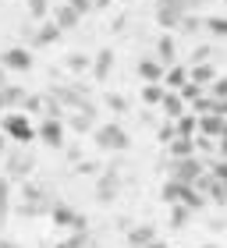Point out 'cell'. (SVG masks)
I'll list each match as a JSON object with an SVG mask.
<instances>
[{
	"label": "cell",
	"instance_id": "obj_1",
	"mask_svg": "<svg viewBox=\"0 0 227 248\" xmlns=\"http://www.w3.org/2000/svg\"><path fill=\"white\" fill-rule=\"evenodd\" d=\"M53 209V199L47 195V188L43 185H21V202H18V217H25V220H36L43 217V213H50Z\"/></svg>",
	"mask_w": 227,
	"mask_h": 248
},
{
	"label": "cell",
	"instance_id": "obj_2",
	"mask_svg": "<svg viewBox=\"0 0 227 248\" xmlns=\"http://www.w3.org/2000/svg\"><path fill=\"white\" fill-rule=\"evenodd\" d=\"M93 142H96V149H103V153H124L131 145V135L124 131L117 121H107V124H96Z\"/></svg>",
	"mask_w": 227,
	"mask_h": 248
},
{
	"label": "cell",
	"instance_id": "obj_3",
	"mask_svg": "<svg viewBox=\"0 0 227 248\" xmlns=\"http://www.w3.org/2000/svg\"><path fill=\"white\" fill-rule=\"evenodd\" d=\"M195 7H199V0H156V25L160 29H178Z\"/></svg>",
	"mask_w": 227,
	"mask_h": 248
},
{
	"label": "cell",
	"instance_id": "obj_4",
	"mask_svg": "<svg viewBox=\"0 0 227 248\" xmlns=\"http://www.w3.org/2000/svg\"><path fill=\"white\" fill-rule=\"evenodd\" d=\"M36 170V156L29 153V145H18L4 156V177L7 181H29V174Z\"/></svg>",
	"mask_w": 227,
	"mask_h": 248
},
{
	"label": "cell",
	"instance_id": "obj_5",
	"mask_svg": "<svg viewBox=\"0 0 227 248\" xmlns=\"http://www.w3.org/2000/svg\"><path fill=\"white\" fill-rule=\"evenodd\" d=\"M0 131H4L7 139H15L18 145H29L32 139H36V124L29 121V114H21V110H11V114H4V121H0Z\"/></svg>",
	"mask_w": 227,
	"mask_h": 248
},
{
	"label": "cell",
	"instance_id": "obj_6",
	"mask_svg": "<svg viewBox=\"0 0 227 248\" xmlns=\"http://www.w3.org/2000/svg\"><path fill=\"white\" fill-rule=\"evenodd\" d=\"M202 174H206V163H202L199 156H185V160H170V181H181V185H195Z\"/></svg>",
	"mask_w": 227,
	"mask_h": 248
},
{
	"label": "cell",
	"instance_id": "obj_7",
	"mask_svg": "<svg viewBox=\"0 0 227 248\" xmlns=\"http://www.w3.org/2000/svg\"><path fill=\"white\" fill-rule=\"evenodd\" d=\"M121 195V174H117V167H107L103 174L96 177V191H93V199L99 202V206H110L114 199Z\"/></svg>",
	"mask_w": 227,
	"mask_h": 248
},
{
	"label": "cell",
	"instance_id": "obj_8",
	"mask_svg": "<svg viewBox=\"0 0 227 248\" xmlns=\"http://www.w3.org/2000/svg\"><path fill=\"white\" fill-rule=\"evenodd\" d=\"M36 139L43 145H50V149H64V121L57 117H43L36 124Z\"/></svg>",
	"mask_w": 227,
	"mask_h": 248
},
{
	"label": "cell",
	"instance_id": "obj_9",
	"mask_svg": "<svg viewBox=\"0 0 227 248\" xmlns=\"http://www.w3.org/2000/svg\"><path fill=\"white\" fill-rule=\"evenodd\" d=\"M0 67H4V71H29L32 67L29 46H7L4 53H0Z\"/></svg>",
	"mask_w": 227,
	"mask_h": 248
},
{
	"label": "cell",
	"instance_id": "obj_10",
	"mask_svg": "<svg viewBox=\"0 0 227 248\" xmlns=\"http://www.w3.org/2000/svg\"><path fill=\"white\" fill-rule=\"evenodd\" d=\"M82 217L78 209H71L67 202H53V209H50V223L53 227H61V231H75V220Z\"/></svg>",
	"mask_w": 227,
	"mask_h": 248
},
{
	"label": "cell",
	"instance_id": "obj_11",
	"mask_svg": "<svg viewBox=\"0 0 227 248\" xmlns=\"http://www.w3.org/2000/svg\"><path fill=\"white\" fill-rule=\"evenodd\" d=\"M163 71H167V67L156 61V57L139 61V78H142V85H160V82H163Z\"/></svg>",
	"mask_w": 227,
	"mask_h": 248
},
{
	"label": "cell",
	"instance_id": "obj_12",
	"mask_svg": "<svg viewBox=\"0 0 227 248\" xmlns=\"http://www.w3.org/2000/svg\"><path fill=\"white\" fill-rule=\"evenodd\" d=\"M156 61H160L163 67H174V64H178V43H174L170 32L156 39Z\"/></svg>",
	"mask_w": 227,
	"mask_h": 248
},
{
	"label": "cell",
	"instance_id": "obj_13",
	"mask_svg": "<svg viewBox=\"0 0 227 248\" xmlns=\"http://www.w3.org/2000/svg\"><path fill=\"white\" fill-rule=\"evenodd\" d=\"M25 89H21V85H0V110H7V114H11V110H15V107H21V103H25Z\"/></svg>",
	"mask_w": 227,
	"mask_h": 248
},
{
	"label": "cell",
	"instance_id": "obj_14",
	"mask_svg": "<svg viewBox=\"0 0 227 248\" xmlns=\"http://www.w3.org/2000/svg\"><path fill=\"white\" fill-rule=\"evenodd\" d=\"M153 241H156V227H153V223H135V227L128 231V245L131 248H146Z\"/></svg>",
	"mask_w": 227,
	"mask_h": 248
},
{
	"label": "cell",
	"instance_id": "obj_15",
	"mask_svg": "<svg viewBox=\"0 0 227 248\" xmlns=\"http://www.w3.org/2000/svg\"><path fill=\"white\" fill-rule=\"evenodd\" d=\"M192 185H181V181H163V188H160V199L167 202V206H181V202H185V191H188Z\"/></svg>",
	"mask_w": 227,
	"mask_h": 248
},
{
	"label": "cell",
	"instance_id": "obj_16",
	"mask_svg": "<svg viewBox=\"0 0 227 248\" xmlns=\"http://www.w3.org/2000/svg\"><path fill=\"white\" fill-rule=\"evenodd\" d=\"M61 39V29H57V21H39V29H36V36H32V46H50V43Z\"/></svg>",
	"mask_w": 227,
	"mask_h": 248
},
{
	"label": "cell",
	"instance_id": "obj_17",
	"mask_svg": "<svg viewBox=\"0 0 227 248\" xmlns=\"http://www.w3.org/2000/svg\"><path fill=\"white\" fill-rule=\"evenodd\" d=\"M110 67H114V50L103 46V50L96 53V61H93V78H96V82H107V78H110Z\"/></svg>",
	"mask_w": 227,
	"mask_h": 248
},
{
	"label": "cell",
	"instance_id": "obj_18",
	"mask_svg": "<svg viewBox=\"0 0 227 248\" xmlns=\"http://www.w3.org/2000/svg\"><path fill=\"white\" fill-rule=\"evenodd\" d=\"M199 135H206V139H224V117L220 114H202L199 117Z\"/></svg>",
	"mask_w": 227,
	"mask_h": 248
},
{
	"label": "cell",
	"instance_id": "obj_19",
	"mask_svg": "<svg viewBox=\"0 0 227 248\" xmlns=\"http://www.w3.org/2000/svg\"><path fill=\"white\" fill-rule=\"evenodd\" d=\"M53 21H57V29H75L78 25V21H82V15H78V11L75 7H67V4H57L53 7Z\"/></svg>",
	"mask_w": 227,
	"mask_h": 248
},
{
	"label": "cell",
	"instance_id": "obj_20",
	"mask_svg": "<svg viewBox=\"0 0 227 248\" xmlns=\"http://www.w3.org/2000/svg\"><path fill=\"white\" fill-rule=\"evenodd\" d=\"M160 110H163V117H167V121H178V117H185V99H181L178 93H170V89H167V96H163Z\"/></svg>",
	"mask_w": 227,
	"mask_h": 248
},
{
	"label": "cell",
	"instance_id": "obj_21",
	"mask_svg": "<svg viewBox=\"0 0 227 248\" xmlns=\"http://www.w3.org/2000/svg\"><path fill=\"white\" fill-rule=\"evenodd\" d=\"M188 82L192 85H213V82H217V67H213V64H195V67H192V71H188Z\"/></svg>",
	"mask_w": 227,
	"mask_h": 248
},
{
	"label": "cell",
	"instance_id": "obj_22",
	"mask_svg": "<svg viewBox=\"0 0 227 248\" xmlns=\"http://www.w3.org/2000/svg\"><path fill=\"white\" fill-rule=\"evenodd\" d=\"M185 82H188V67L174 64V67H167V71H163V89H170V93H178Z\"/></svg>",
	"mask_w": 227,
	"mask_h": 248
},
{
	"label": "cell",
	"instance_id": "obj_23",
	"mask_svg": "<svg viewBox=\"0 0 227 248\" xmlns=\"http://www.w3.org/2000/svg\"><path fill=\"white\" fill-rule=\"evenodd\" d=\"M167 149H170V160H185V156H195V139H181V135H178V139L170 142Z\"/></svg>",
	"mask_w": 227,
	"mask_h": 248
},
{
	"label": "cell",
	"instance_id": "obj_24",
	"mask_svg": "<svg viewBox=\"0 0 227 248\" xmlns=\"http://www.w3.org/2000/svg\"><path fill=\"white\" fill-rule=\"evenodd\" d=\"M174 128H178L181 139H195V135H199V117L195 114H185V117L174 121Z\"/></svg>",
	"mask_w": 227,
	"mask_h": 248
},
{
	"label": "cell",
	"instance_id": "obj_25",
	"mask_svg": "<svg viewBox=\"0 0 227 248\" xmlns=\"http://www.w3.org/2000/svg\"><path fill=\"white\" fill-rule=\"evenodd\" d=\"M163 96H167L163 85H142V103H146V107H160Z\"/></svg>",
	"mask_w": 227,
	"mask_h": 248
},
{
	"label": "cell",
	"instance_id": "obj_26",
	"mask_svg": "<svg viewBox=\"0 0 227 248\" xmlns=\"http://www.w3.org/2000/svg\"><path fill=\"white\" fill-rule=\"evenodd\" d=\"M25 11H29L32 21H47V15H50V0H25Z\"/></svg>",
	"mask_w": 227,
	"mask_h": 248
},
{
	"label": "cell",
	"instance_id": "obj_27",
	"mask_svg": "<svg viewBox=\"0 0 227 248\" xmlns=\"http://www.w3.org/2000/svg\"><path fill=\"white\" fill-rule=\"evenodd\" d=\"M11 217V181L0 177V223Z\"/></svg>",
	"mask_w": 227,
	"mask_h": 248
},
{
	"label": "cell",
	"instance_id": "obj_28",
	"mask_svg": "<svg viewBox=\"0 0 227 248\" xmlns=\"http://www.w3.org/2000/svg\"><path fill=\"white\" fill-rule=\"evenodd\" d=\"M188 220H192V209L188 206H170V227H174V231L188 227Z\"/></svg>",
	"mask_w": 227,
	"mask_h": 248
},
{
	"label": "cell",
	"instance_id": "obj_29",
	"mask_svg": "<svg viewBox=\"0 0 227 248\" xmlns=\"http://www.w3.org/2000/svg\"><path fill=\"white\" fill-rule=\"evenodd\" d=\"M64 64H67V71H75V75H82L85 67H93V61H89L85 53H67V57H64Z\"/></svg>",
	"mask_w": 227,
	"mask_h": 248
},
{
	"label": "cell",
	"instance_id": "obj_30",
	"mask_svg": "<svg viewBox=\"0 0 227 248\" xmlns=\"http://www.w3.org/2000/svg\"><path fill=\"white\" fill-rule=\"evenodd\" d=\"M103 103H107V110H110V114H124V110H128V99H124L121 93H107V99H103Z\"/></svg>",
	"mask_w": 227,
	"mask_h": 248
},
{
	"label": "cell",
	"instance_id": "obj_31",
	"mask_svg": "<svg viewBox=\"0 0 227 248\" xmlns=\"http://www.w3.org/2000/svg\"><path fill=\"white\" fill-rule=\"evenodd\" d=\"M43 107H47V96H25L21 114H43Z\"/></svg>",
	"mask_w": 227,
	"mask_h": 248
},
{
	"label": "cell",
	"instance_id": "obj_32",
	"mask_svg": "<svg viewBox=\"0 0 227 248\" xmlns=\"http://www.w3.org/2000/svg\"><path fill=\"white\" fill-rule=\"evenodd\" d=\"M156 139H160L163 145H170V142H174V139H178V128H174V121H163L160 128H156Z\"/></svg>",
	"mask_w": 227,
	"mask_h": 248
},
{
	"label": "cell",
	"instance_id": "obj_33",
	"mask_svg": "<svg viewBox=\"0 0 227 248\" xmlns=\"http://www.w3.org/2000/svg\"><path fill=\"white\" fill-rule=\"evenodd\" d=\"M178 96L185 99V103H195V99L202 96V89H199V85H192V82H185V85L178 89Z\"/></svg>",
	"mask_w": 227,
	"mask_h": 248
},
{
	"label": "cell",
	"instance_id": "obj_34",
	"mask_svg": "<svg viewBox=\"0 0 227 248\" xmlns=\"http://www.w3.org/2000/svg\"><path fill=\"white\" fill-rule=\"evenodd\" d=\"M178 29H181V32H185V36H195V32L202 29V21H199L195 15H188V18H185V21H181V25H178Z\"/></svg>",
	"mask_w": 227,
	"mask_h": 248
},
{
	"label": "cell",
	"instance_id": "obj_35",
	"mask_svg": "<svg viewBox=\"0 0 227 248\" xmlns=\"http://www.w3.org/2000/svg\"><path fill=\"white\" fill-rule=\"evenodd\" d=\"M206 29L213 36H227V18H206Z\"/></svg>",
	"mask_w": 227,
	"mask_h": 248
},
{
	"label": "cell",
	"instance_id": "obj_36",
	"mask_svg": "<svg viewBox=\"0 0 227 248\" xmlns=\"http://www.w3.org/2000/svg\"><path fill=\"white\" fill-rule=\"evenodd\" d=\"M75 170H78V174L96 177V174H99V163H93V160H78V163H75Z\"/></svg>",
	"mask_w": 227,
	"mask_h": 248
},
{
	"label": "cell",
	"instance_id": "obj_37",
	"mask_svg": "<svg viewBox=\"0 0 227 248\" xmlns=\"http://www.w3.org/2000/svg\"><path fill=\"white\" fill-rule=\"evenodd\" d=\"M210 174H213V177H217V181H220V185H227V160H217V163H213V167H210Z\"/></svg>",
	"mask_w": 227,
	"mask_h": 248
},
{
	"label": "cell",
	"instance_id": "obj_38",
	"mask_svg": "<svg viewBox=\"0 0 227 248\" xmlns=\"http://www.w3.org/2000/svg\"><path fill=\"white\" fill-rule=\"evenodd\" d=\"M195 64H210V46H195L192 50V67Z\"/></svg>",
	"mask_w": 227,
	"mask_h": 248
},
{
	"label": "cell",
	"instance_id": "obj_39",
	"mask_svg": "<svg viewBox=\"0 0 227 248\" xmlns=\"http://www.w3.org/2000/svg\"><path fill=\"white\" fill-rule=\"evenodd\" d=\"M64 4H67V7H75L78 15H82V18L89 15V11H93V0H64Z\"/></svg>",
	"mask_w": 227,
	"mask_h": 248
},
{
	"label": "cell",
	"instance_id": "obj_40",
	"mask_svg": "<svg viewBox=\"0 0 227 248\" xmlns=\"http://www.w3.org/2000/svg\"><path fill=\"white\" fill-rule=\"evenodd\" d=\"M213 99H227V78H217V82H213Z\"/></svg>",
	"mask_w": 227,
	"mask_h": 248
},
{
	"label": "cell",
	"instance_id": "obj_41",
	"mask_svg": "<svg viewBox=\"0 0 227 248\" xmlns=\"http://www.w3.org/2000/svg\"><path fill=\"white\" fill-rule=\"evenodd\" d=\"M0 248H21V241H15V238H4V234H0Z\"/></svg>",
	"mask_w": 227,
	"mask_h": 248
},
{
	"label": "cell",
	"instance_id": "obj_42",
	"mask_svg": "<svg viewBox=\"0 0 227 248\" xmlns=\"http://www.w3.org/2000/svg\"><path fill=\"white\" fill-rule=\"evenodd\" d=\"M213 114H220V117H227V99H217V110Z\"/></svg>",
	"mask_w": 227,
	"mask_h": 248
},
{
	"label": "cell",
	"instance_id": "obj_43",
	"mask_svg": "<svg viewBox=\"0 0 227 248\" xmlns=\"http://www.w3.org/2000/svg\"><path fill=\"white\" fill-rule=\"evenodd\" d=\"M7 156V139H4V131H0V160Z\"/></svg>",
	"mask_w": 227,
	"mask_h": 248
},
{
	"label": "cell",
	"instance_id": "obj_44",
	"mask_svg": "<svg viewBox=\"0 0 227 248\" xmlns=\"http://www.w3.org/2000/svg\"><path fill=\"white\" fill-rule=\"evenodd\" d=\"M220 160H227V139H220Z\"/></svg>",
	"mask_w": 227,
	"mask_h": 248
},
{
	"label": "cell",
	"instance_id": "obj_45",
	"mask_svg": "<svg viewBox=\"0 0 227 248\" xmlns=\"http://www.w3.org/2000/svg\"><path fill=\"white\" fill-rule=\"evenodd\" d=\"M146 248H167V245H163V241H160V238H156V241H153V245H146Z\"/></svg>",
	"mask_w": 227,
	"mask_h": 248
},
{
	"label": "cell",
	"instance_id": "obj_46",
	"mask_svg": "<svg viewBox=\"0 0 227 248\" xmlns=\"http://www.w3.org/2000/svg\"><path fill=\"white\" fill-rule=\"evenodd\" d=\"M110 4V0H93V7H107Z\"/></svg>",
	"mask_w": 227,
	"mask_h": 248
},
{
	"label": "cell",
	"instance_id": "obj_47",
	"mask_svg": "<svg viewBox=\"0 0 227 248\" xmlns=\"http://www.w3.org/2000/svg\"><path fill=\"white\" fill-rule=\"evenodd\" d=\"M0 85H7V75H4V67H0Z\"/></svg>",
	"mask_w": 227,
	"mask_h": 248
},
{
	"label": "cell",
	"instance_id": "obj_48",
	"mask_svg": "<svg viewBox=\"0 0 227 248\" xmlns=\"http://www.w3.org/2000/svg\"><path fill=\"white\" fill-rule=\"evenodd\" d=\"M202 248H220V245H213V241H206V245H202Z\"/></svg>",
	"mask_w": 227,
	"mask_h": 248
},
{
	"label": "cell",
	"instance_id": "obj_49",
	"mask_svg": "<svg viewBox=\"0 0 227 248\" xmlns=\"http://www.w3.org/2000/svg\"><path fill=\"white\" fill-rule=\"evenodd\" d=\"M93 248H96V245H93Z\"/></svg>",
	"mask_w": 227,
	"mask_h": 248
}]
</instances>
